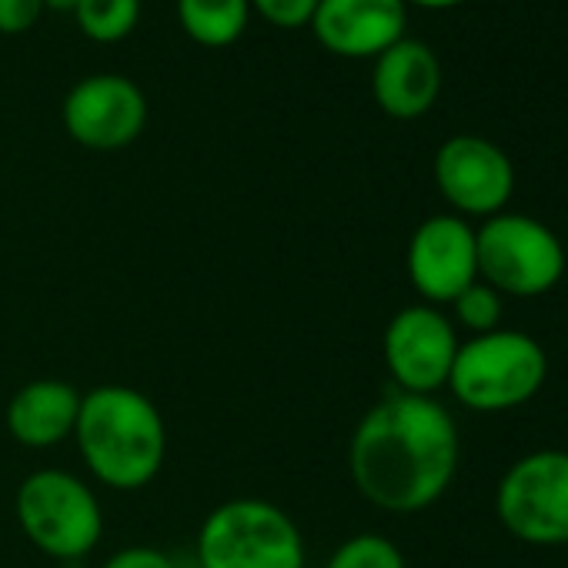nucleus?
Returning a JSON list of instances; mask_svg holds the SVG:
<instances>
[{
	"label": "nucleus",
	"mask_w": 568,
	"mask_h": 568,
	"mask_svg": "<svg viewBox=\"0 0 568 568\" xmlns=\"http://www.w3.org/2000/svg\"><path fill=\"white\" fill-rule=\"evenodd\" d=\"M458 452V428L442 402L392 392L358 422L348 445V471L375 508L415 515L448 491Z\"/></svg>",
	"instance_id": "obj_1"
},
{
	"label": "nucleus",
	"mask_w": 568,
	"mask_h": 568,
	"mask_svg": "<svg viewBox=\"0 0 568 568\" xmlns=\"http://www.w3.org/2000/svg\"><path fill=\"white\" fill-rule=\"evenodd\" d=\"M74 438L88 471L114 491L151 485L168 458L164 415L128 385H101L81 395Z\"/></svg>",
	"instance_id": "obj_2"
},
{
	"label": "nucleus",
	"mask_w": 568,
	"mask_h": 568,
	"mask_svg": "<svg viewBox=\"0 0 568 568\" xmlns=\"http://www.w3.org/2000/svg\"><path fill=\"white\" fill-rule=\"evenodd\" d=\"M548 378L545 348L511 328L471 335L458 345L448 392L458 405L478 415H498L528 405Z\"/></svg>",
	"instance_id": "obj_3"
},
{
	"label": "nucleus",
	"mask_w": 568,
	"mask_h": 568,
	"mask_svg": "<svg viewBox=\"0 0 568 568\" xmlns=\"http://www.w3.org/2000/svg\"><path fill=\"white\" fill-rule=\"evenodd\" d=\"M197 568H305L295 518L264 498H231L197 531Z\"/></svg>",
	"instance_id": "obj_4"
},
{
	"label": "nucleus",
	"mask_w": 568,
	"mask_h": 568,
	"mask_svg": "<svg viewBox=\"0 0 568 568\" xmlns=\"http://www.w3.org/2000/svg\"><path fill=\"white\" fill-rule=\"evenodd\" d=\"M478 281L491 284L501 298H541L568 267L565 241L538 217L501 211L475 227Z\"/></svg>",
	"instance_id": "obj_5"
},
{
	"label": "nucleus",
	"mask_w": 568,
	"mask_h": 568,
	"mask_svg": "<svg viewBox=\"0 0 568 568\" xmlns=\"http://www.w3.org/2000/svg\"><path fill=\"white\" fill-rule=\"evenodd\" d=\"M14 511L31 545L58 561H78L91 555L104 535L98 495L64 468L31 471L18 488Z\"/></svg>",
	"instance_id": "obj_6"
},
{
	"label": "nucleus",
	"mask_w": 568,
	"mask_h": 568,
	"mask_svg": "<svg viewBox=\"0 0 568 568\" xmlns=\"http://www.w3.org/2000/svg\"><path fill=\"white\" fill-rule=\"evenodd\" d=\"M495 515L525 545H568V452L521 455L498 481Z\"/></svg>",
	"instance_id": "obj_7"
},
{
	"label": "nucleus",
	"mask_w": 568,
	"mask_h": 568,
	"mask_svg": "<svg viewBox=\"0 0 568 568\" xmlns=\"http://www.w3.org/2000/svg\"><path fill=\"white\" fill-rule=\"evenodd\" d=\"M455 322L435 305H408L385 328V365L395 378L398 392L432 395L448 388V375L458 355Z\"/></svg>",
	"instance_id": "obj_8"
},
{
	"label": "nucleus",
	"mask_w": 568,
	"mask_h": 568,
	"mask_svg": "<svg viewBox=\"0 0 568 568\" xmlns=\"http://www.w3.org/2000/svg\"><path fill=\"white\" fill-rule=\"evenodd\" d=\"M435 184L458 217H495L515 194L511 158L488 138L455 134L435 151Z\"/></svg>",
	"instance_id": "obj_9"
},
{
	"label": "nucleus",
	"mask_w": 568,
	"mask_h": 568,
	"mask_svg": "<svg viewBox=\"0 0 568 568\" xmlns=\"http://www.w3.org/2000/svg\"><path fill=\"white\" fill-rule=\"evenodd\" d=\"M61 118L74 144L124 151L148 128V98L124 74H91L68 91Z\"/></svg>",
	"instance_id": "obj_10"
},
{
	"label": "nucleus",
	"mask_w": 568,
	"mask_h": 568,
	"mask_svg": "<svg viewBox=\"0 0 568 568\" xmlns=\"http://www.w3.org/2000/svg\"><path fill=\"white\" fill-rule=\"evenodd\" d=\"M405 267L425 305H452L471 281H478L475 227L458 214L425 217L408 241Z\"/></svg>",
	"instance_id": "obj_11"
},
{
	"label": "nucleus",
	"mask_w": 568,
	"mask_h": 568,
	"mask_svg": "<svg viewBox=\"0 0 568 568\" xmlns=\"http://www.w3.org/2000/svg\"><path fill=\"white\" fill-rule=\"evenodd\" d=\"M405 0H318V11L312 18L315 41L328 54L352 61H375L405 38Z\"/></svg>",
	"instance_id": "obj_12"
},
{
	"label": "nucleus",
	"mask_w": 568,
	"mask_h": 568,
	"mask_svg": "<svg viewBox=\"0 0 568 568\" xmlns=\"http://www.w3.org/2000/svg\"><path fill=\"white\" fill-rule=\"evenodd\" d=\"M375 104L395 121H415L428 114L442 94V61L415 38H402L375 58L372 71Z\"/></svg>",
	"instance_id": "obj_13"
},
{
	"label": "nucleus",
	"mask_w": 568,
	"mask_h": 568,
	"mask_svg": "<svg viewBox=\"0 0 568 568\" xmlns=\"http://www.w3.org/2000/svg\"><path fill=\"white\" fill-rule=\"evenodd\" d=\"M81 392L58 378H38L14 392L8 405V432L24 448H54L74 438Z\"/></svg>",
	"instance_id": "obj_14"
},
{
	"label": "nucleus",
	"mask_w": 568,
	"mask_h": 568,
	"mask_svg": "<svg viewBox=\"0 0 568 568\" xmlns=\"http://www.w3.org/2000/svg\"><path fill=\"white\" fill-rule=\"evenodd\" d=\"M181 31L201 48H231L247 31V0H174Z\"/></svg>",
	"instance_id": "obj_15"
},
{
	"label": "nucleus",
	"mask_w": 568,
	"mask_h": 568,
	"mask_svg": "<svg viewBox=\"0 0 568 568\" xmlns=\"http://www.w3.org/2000/svg\"><path fill=\"white\" fill-rule=\"evenodd\" d=\"M74 21L94 44H118L131 38L141 21V0H78Z\"/></svg>",
	"instance_id": "obj_16"
},
{
	"label": "nucleus",
	"mask_w": 568,
	"mask_h": 568,
	"mask_svg": "<svg viewBox=\"0 0 568 568\" xmlns=\"http://www.w3.org/2000/svg\"><path fill=\"white\" fill-rule=\"evenodd\" d=\"M452 315L455 322L468 332V335H488L495 328H501L505 318V298L485 281H471L468 288L452 302Z\"/></svg>",
	"instance_id": "obj_17"
},
{
	"label": "nucleus",
	"mask_w": 568,
	"mask_h": 568,
	"mask_svg": "<svg viewBox=\"0 0 568 568\" xmlns=\"http://www.w3.org/2000/svg\"><path fill=\"white\" fill-rule=\"evenodd\" d=\"M325 568H408L402 548L378 535V531H362L335 548Z\"/></svg>",
	"instance_id": "obj_18"
},
{
	"label": "nucleus",
	"mask_w": 568,
	"mask_h": 568,
	"mask_svg": "<svg viewBox=\"0 0 568 568\" xmlns=\"http://www.w3.org/2000/svg\"><path fill=\"white\" fill-rule=\"evenodd\" d=\"M251 14L264 18L271 28L281 31H302L312 28V18L318 11V0H247Z\"/></svg>",
	"instance_id": "obj_19"
},
{
	"label": "nucleus",
	"mask_w": 568,
	"mask_h": 568,
	"mask_svg": "<svg viewBox=\"0 0 568 568\" xmlns=\"http://www.w3.org/2000/svg\"><path fill=\"white\" fill-rule=\"evenodd\" d=\"M48 11L44 0H0V34H28Z\"/></svg>",
	"instance_id": "obj_20"
},
{
	"label": "nucleus",
	"mask_w": 568,
	"mask_h": 568,
	"mask_svg": "<svg viewBox=\"0 0 568 568\" xmlns=\"http://www.w3.org/2000/svg\"><path fill=\"white\" fill-rule=\"evenodd\" d=\"M101 568H178L171 555H164L161 548H151V545H131V548H121L114 551Z\"/></svg>",
	"instance_id": "obj_21"
},
{
	"label": "nucleus",
	"mask_w": 568,
	"mask_h": 568,
	"mask_svg": "<svg viewBox=\"0 0 568 568\" xmlns=\"http://www.w3.org/2000/svg\"><path fill=\"white\" fill-rule=\"evenodd\" d=\"M405 4H415V8H425V11H452V8L468 4V0H405Z\"/></svg>",
	"instance_id": "obj_22"
},
{
	"label": "nucleus",
	"mask_w": 568,
	"mask_h": 568,
	"mask_svg": "<svg viewBox=\"0 0 568 568\" xmlns=\"http://www.w3.org/2000/svg\"><path fill=\"white\" fill-rule=\"evenodd\" d=\"M44 4H48V11H68V14H74L78 0H44Z\"/></svg>",
	"instance_id": "obj_23"
},
{
	"label": "nucleus",
	"mask_w": 568,
	"mask_h": 568,
	"mask_svg": "<svg viewBox=\"0 0 568 568\" xmlns=\"http://www.w3.org/2000/svg\"><path fill=\"white\" fill-rule=\"evenodd\" d=\"M565 251H568V237H565Z\"/></svg>",
	"instance_id": "obj_24"
}]
</instances>
